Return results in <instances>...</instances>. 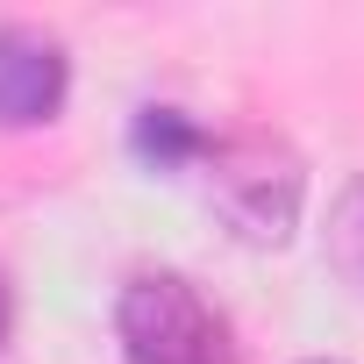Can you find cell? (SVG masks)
I'll return each instance as SVG.
<instances>
[{
  "mask_svg": "<svg viewBox=\"0 0 364 364\" xmlns=\"http://www.w3.org/2000/svg\"><path fill=\"white\" fill-rule=\"evenodd\" d=\"M129 143H136V157H143V164H157V171L208 157V136L193 129V114H178V107H143V114H136V129H129Z\"/></svg>",
  "mask_w": 364,
  "mask_h": 364,
  "instance_id": "277c9868",
  "label": "cell"
},
{
  "mask_svg": "<svg viewBox=\"0 0 364 364\" xmlns=\"http://www.w3.org/2000/svg\"><path fill=\"white\" fill-rule=\"evenodd\" d=\"M307 364H343V357H307Z\"/></svg>",
  "mask_w": 364,
  "mask_h": 364,
  "instance_id": "52a82bcc",
  "label": "cell"
},
{
  "mask_svg": "<svg viewBox=\"0 0 364 364\" xmlns=\"http://www.w3.org/2000/svg\"><path fill=\"white\" fill-rule=\"evenodd\" d=\"M8 336H15V286H8V272H0V350H8Z\"/></svg>",
  "mask_w": 364,
  "mask_h": 364,
  "instance_id": "8992f818",
  "label": "cell"
},
{
  "mask_svg": "<svg viewBox=\"0 0 364 364\" xmlns=\"http://www.w3.org/2000/svg\"><path fill=\"white\" fill-rule=\"evenodd\" d=\"M72 58L36 22H0V129H36L65 107Z\"/></svg>",
  "mask_w": 364,
  "mask_h": 364,
  "instance_id": "3957f363",
  "label": "cell"
},
{
  "mask_svg": "<svg viewBox=\"0 0 364 364\" xmlns=\"http://www.w3.org/2000/svg\"><path fill=\"white\" fill-rule=\"evenodd\" d=\"M328 264H336L343 286L364 293V171L350 178V186L336 193V208H328Z\"/></svg>",
  "mask_w": 364,
  "mask_h": 364,
  "instance_id": "5b68a950",
  "label": "cell"
},
{
  "mask_svg": "<svg viewBox=\"0 0 364 364\" xmlns=\"http://www.w3.org/2000/svg\"><path fill=\"white\" fill-rule=\"evenodd\" d=\"M122 364H243L229 314L186 272H136L114 300Z\"/></svg>",
  "mask_w": 364,
  "mask_h": 364,
  "instance_id": "7a4b0ae2",
  "label": "cell"
},
{
  "mask_svg": "<svg viewBox=\"0 0 364 364\" xmlns=\"http://www.w3.org/2000/svg\"><path fill=\"white\" fill-rule=\"evenodd\" d=\"M208 200L243 243L279 250L293 243L300 208H307V164L286 136H264V129L208 143Z\"/></svg>",
  "mask_w": 364,
  "mask_h": 364,
  "instance_id": "6da1fadb",
  "label": "cell"
}]
</instances>
